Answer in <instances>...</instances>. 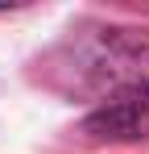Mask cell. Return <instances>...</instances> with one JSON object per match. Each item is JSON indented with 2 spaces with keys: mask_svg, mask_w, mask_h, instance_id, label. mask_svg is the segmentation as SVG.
I'll use <instances>...</instances> for the list:
<instances>
[{
  "mask_svg": "<svg viewBox=\"0 0 149 154\" xmlns=\"http://www.w3.org/2000/svg\"><path fill=\"white\" fill-rule=\"evenodd\" d=\"M37 75L71 100L133 104L149 100V29L137 25H79L42 54Z\"/></svg>",
  "mask_w": 149,
  "mask_h": 154,
  "instance_id": "1",
  "label": "cell"
},
{
  "mask_svg": "<svg viewBox=\"0 0 149 154\" xmlns=\"http://www.w3.org/2000/svg\"><path fill=\"white\" fill-rule=\"evenodd\" d=\"M87 137H145L149 133V100H133V104H108L83 125Z\"/></svg>",
  "mask_w": 149,
  "mask_h": 154,
  "instance_id": "2",
  "label": "cell"
}]
</instances>
